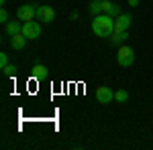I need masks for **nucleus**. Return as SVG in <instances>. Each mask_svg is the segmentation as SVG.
<instances>
[{
    "instance_id": "obj_6",
    "label": "nucleus",
    "mask_w": 153,
    "mask_h": 150,
    "mask_svg": "<svg viewBox=\"0 0 153 150\" xmlns=\"http://www.w3.org/2000/svg\"><path fill=\"white\" fill-rule=\"evenodd\" d=\"M55 10L51 6H37V20L39 23H53Z\"/></svg>"
},
{
    "instance_id": "obj_4",
    "label": "nucleus",
    "mask_w": 153,
    "mask_h": 150,
    "mask_svg": "<svg viewBox=\"0 0 153 150\" xmlns=\"http://www.w3.org/2000/svg\"><path fill=\"white\" fill-rule=\"evenodd\" d=\"M29 41H33V39H39L41 37V24L39 23H33V20H29V23H23V31H21Z\"/></svg>"
},
{
    "instance_id": "obj_19",
    "label": "nucleus",
    "mask_w": 153,
    "mask_h": 150,
    "mask_svg": "<svg viewBox=\"0 0 153 150\" xmlns=\"http://www.w3.org/2000/svg\"><path fill=\"white\" fill-rule=\"evenodd\" d=\"M0 4H2V6H4V4H6V0H0Z\"/></svg>"
},
{
    "instance_id": "obj_5",
    "label": "nucleus",
    "mask_w": 153,
    "mask_h": 150,
    "mask_svg": "<svg viewBox=\"0 0 153 150\" xmlns=\"http://www.w3.org/2000/svg\"><path fill=\"white\" fill-rule=\"evenodd\" d=\"M96 100H98V104H110L112 100H114V91L110 89V87H106V85H100V87H96Z\"/></svg>"
},
{
    "instance_id": "obj_15",
    "label": "nucleus",
    "mask_w": 153,
    "mask_h": 150,
    "mask_svg": "<svg viewBox=\"0 0 153 150\" xmlns=\"http://www.w3.org/2000/svg\"><path fill=\"white\" fill-rule=\"evenodd\" d=\"M2 71H4V75H6V77H10V75H14V73H16V67H14V65H6Z\"/></svg>"
},
{
    "instance_id": "obj_3",
    "label": "nucleus",
    "mask_w": 153,
    "mask_h": 150,
    "mask_svg": "<svg viewBox=\"0 0 153 150\" xmlns=\"http://www.w3.org/2000/svg\"><path fill=\"white\" fill-rule=\"evenodd\" d=\"M16 16H19V20H23V23L35 20L37 18V4H25V6H19Z\"/></svg>"
},
{
    "instance_id": "obj_7",
    "label": "nucleus",
    "mask_w": 153,
    "mask_h": 150,
    "mask_svg": "<svg viewBox=\"0 0 153 150\" xmlns=\"http://www.w3.org/2000/svg\"><path fill=\"white\" fill-rule=\"evenodd\" d=\"M131 23H133V16L131 14H118L117 18H114V31H127L131 26Z\"/></svg>"
},
{
    "instance_id": "obj_2",
    "label": "nucleus",
    "mask_w": 153,
    "mask_h": 150,
    "mask_svg": "<svg viewBox=\"0 0 153 150\" xmlns=\"http://www.w3.org/2000/svg\"><path fill=\"white\" fill-rule=\"evenodd\" d=\"M117 63L120 65V67H131V65L135 63V51H133V47H129V45H120L118 47Z\"/></svg>"
},
{
    "instance_id": "obj_8",
    "label": "nucleus",
    "mask_w": 153,
    "mask_h": 150,
    "mask_svg": "<svg viewBox=\"0 0 153 150\" xmlns=\"http://www.w3.org/2000/svg\"><path fill=\"white\" fill-rule=\"evenodd\" d=\"M127 39H129V35H127V31H114L112 35L108 37V41H110V45L114 47H120L127 43Z\"/></svg>"
},
{
    "instance_id": "obj_10",
    "label": "nucleus",
    "mask_w": 153,
    "mask_h": 150,
    "mask_svg": "<svg viewBox=\"0 0 153 150\" xmlns=\"http://www.w3.org/2000/svg\"><path fill=\"white\" fill-rule=\"evenodd\" d=\"M27 41H29V39H27L23 33H19V35H14L10 39V47L14 49V51H23L25 45H27Z\"/></svg>"
},
{
    "instance_id": "obj_1",
    "label": "nucleus",
    "mask_w": 153,
    "mask_h": 150,
    "mask_svg": "<svg viewBox=\"0 0 153 150\" xmlns=\"http://www.w3.org/2000/svg\"><path fill=\"white\" fill-rule=\"evenodd\" d=\"M92 31H94L96 37H100V39H108V37L114 33V18L112 16H108V14H98L94 16V20H92Z\"/></svg>"
},
{
    "instance_id": "obj_14",
    "label": "nucleus",
    "mask_w": 153,
    "mask_h": 150,
    "mask_svg": "<svg viewBox=\"0 0 153 150\" xmlns=\"http://www.w3.org/2000/svg\"><path fill=\"white\" fill-rule=\"evenodd\" d=\"M127 100H129V91H127V89H118V91H114V102L125 104Z\"/></svg>"
},
{
    "instance_id": "obj_11",
    "label": "nucleus",
    "mask_w": 153,
    "mask_h": 150,
    "mask_svg": "<svg viewBox=\"0 0 153 150\" xmlns=\"http://www.w3.org/2000/svg\"><path fill=\"white\" fill-rule=\"evenodd\" d=\"M31 75H33L35 79H43V77H47V67H45L43 63H35L33 69H31Z\"/></svg>"
},
{
    "instance_id": "obj_9",
    "label": "nucleus",
    "mask_w": 153,
    "mask_h": 150,
    "mask_svg": "<svg viewBox=\"0 0 153 150\" xmlns=\"http://www.w3.org/2000/svg\"><path fill=\"white\" fill-rule=\"evenodd\" d=\"M102 8H104V14L112 16V18H117L118 14H123L120 12V6L114 4V2H108V0H102Z\"/></svg>"
},
{
    "instance_id": "obj_13",
    "label": "nucleus",
    "mask_w": 153,
    "mask_h": 150,
    "mask_svg": "<svg viewBox=\"0 0 153 150\" xmlns=\"http://www.w3.org/2000/svg\"><path fill=\"white\" fill-rule=\"evenodd\" d=\"M90 12H92L94 16L102 14V12H104V8H102V2H100V0H92V2H90Z\"/></svg>"
},
{
    "instance_id": "obj_16",
    "label": "nucleus",
    "mask_w": 153,
    "mask_h": 150,
    "mask_svg": "<svg viewBox=\"0 0 153 150\" xmlns=\"http://www.w3.org/2000/svg\"><path fill=\"white\" fill-rule=\"evenodd\" d=\"M8 65V55L6 53H0V69H4Z\"/></svg>"
},
{
    "instance_id": "obj_18",
    "label": "nucleus",
    "mask_w": 153,
    "mask_h": 150,
    "mask_svg": "<svg viewBox=\"0 0 153 150\" xmlns=\"http://www.w3.org/2000/svg\"><path fill=\"white\" fill-rule=\"evenodd\" d=\"M139 2H141V0H127L129 6H139Z\"/></svg>"
},
{
    "instance_id": "obj_17",
    "label": "nucleus",
    "mask_w": 153,
    "mask_h": 150,
    "mask_svg": "<svg viewBox=\"0 0 153 150\" xmlns=\"http://www.w3.org/2000/svg\"><path fill=\"white\" fill-rule=\"evenodd\" d=\"M0 23H8V12H6V8H2V10H0Z\"/></svg>"
},
{
    "instance_id": "obj_20",
    "label": "nucleus",
    "mask_w": 153,
    "mask_h": 150,
    "mask_svg": "<svg viewBox=\"0 0 153 150\" xmlns=\"http://www.w3.org/2000/svg\"><path fill=\"white\" fill-rule=\"evenodd\" d=\"M100 2H102V0H100Z\"/></svg>"
},
{
    "instance_id": "obj_12",
    "label": "nucleus",
    "mask_w": 153,
    "mask_h": 150,
    "mask_svg": "<svg viewBox=\"0 0 153 150\" xmlns=\"http://www.w3.org/2000/svg\"><path fill=\"white\" fill-rule=\"evenodd\" d=\"M21 31H23V24H19V23H12V20H10V23H6V24H4V33H6L8 37L19 35Z\"/></svg>"
}]
</instances>
